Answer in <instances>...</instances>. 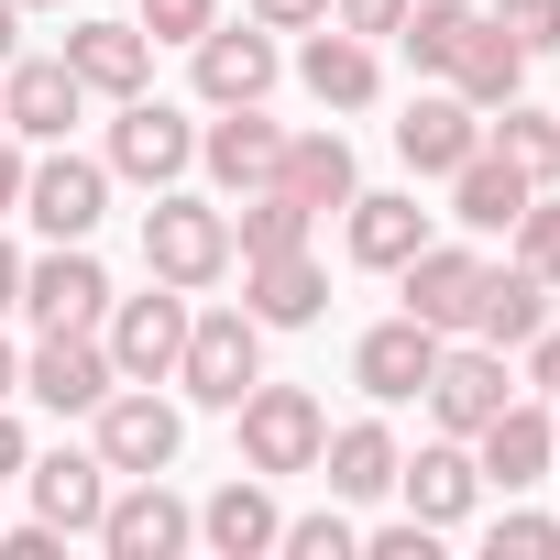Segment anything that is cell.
Returning a JSON list of instances; mask_svg holds the SVG:
<instances>
[{
    "label": "cell",
    "mask_w": 560,
    "mask_h": 560,
    "mask_svg": "<svg viewBox=\"0 0 560 560\" xmlns=\"http://www.w3.org/2000/svg\"><path fill=\"white\" fill-rule=\"evenodd\" d=\"M110 385H121V374H110V341H89V330H45L34 363H23V396H45L56 418H89Z\"/></svg>",
    "instance_id": "10"
},
{
    "label": "cell",
    "mask_w": 560,
    "mask_h": 560,
    "mask_svg": "<svg viewBox=\"0 0 560 560\" xmlns=\"http://www.w3.org/2000/svg\"><path fill=\"white\" fill-rule=\"evenodd\" d=\"M494 23H505L527 56H549V45H560V0H494Z\"/></svg>",
    "instance_id": "37"
},
{
    "label": "cell",
    "mask_w": 560,
    "mask_h": 560,
    "mask_svg": "<svg viewBox=\"0 0 560 560\" xmlns=\"http://www.w3.org/2000/svg\"><path fill=\"white\" fill-rule=\"evenodd\" d=\"M78 110H89V89H78L67 56H34V67H12V89H0V132L12 143H67Z\"/></svg>",
    "instance_id": "13"
},
{
    "label": "cell",
    "mask_w": 560,
    "mask_h": 560,
    "mask_svg": "<svg viewBox=\"0 0 560 560\" xmlns=\"http://www.w3.org/2000/svg\"><path fill=\"white\" fill-rule=\"evenodd\" d=\"M429 538H440L429 516H396V527H374L363 549H374V560H429Z\"/></svg>",
    "instance_id": "39"
},
{
    "label": "cell",
    "mask_w": 560,
    "mask_h": 560,
    "mask_svg": "<svg viewBox=\"0 0 560 560\" xmlns=\"http://www.w3.org/2000/svg\"><path fill=\"white\" fill-rule=\"evenodd\" d=\"M527 374H538V385L560 396V330H538V341H527Z\"/></svg>",
    "instance_id": "43"
},
{
    "label": "cell",
    "mask_w": 560,
    "mask_h": 560,
    "mask_svg": "<svg viewBox=\"0 0 560 560\" xmlns=\"http://www.w3.org/2000/svg\"><path fill=\"white\" fill-rule=\"evenodd\" d=\"M549 330V308H538V275L516 264V275H494L483 264V298H472V341H494V352H527Z\"/></svg>",
    "instance_id": "27"
},
{
    "label": "cell",
    "mask_w": 560,
    "mask_h": 560,
    "mask_svg": "<svg viewBox=\"0 0 560 560\" xmlns=\"http://www.w3.org/2000/svg\"><path fill=\"white\" fill-rule=\"evenodd\" d=\"M209 23H220V0H143V34L154 45H198Z\"/></svg>",
    "instance_id": "36"
},
{
    "label": "cell",
    "mask_w": 560,
    "mask_h": 560,
    "mask_svg": "<svg viewBox=\"0 0 560 560\" xmlns=\"http://www.w3.org/2000/svg\"><path fill=\"white\" fill-rule=\"evenodd\" d=\"M472 34H483V12H472V0H407V23H396V45H407L429 78H451Z\"/></svg>",
    "instance_id": "31"
},
{
    "label": "cell",
    "mask_w": 560,
    "mask_h": 560,
    "mask_svg": "<svg viewBox=\"0 0 560 560\" xmlns=\"http://www.w3.org/2000/svg\"><path fill=\"white\" fill-rule=\"evenodd\" d=\"M549 549H560V527H549V516H527V505H516V516H494V560H549Z\"/></svg>",
    "instance_id": "38"
},
{
    "label": "cell",
    "mask_w": 560,
    "mask_h": 560,
    "mask_svg": "<svg viewBox=\"0 0 560 560\" xmlns=\"http://www.w3.org/2000/svg\"><path fill=\"white\" fill-rule=\"evenodd\" d=\"M231 242H242V264H253V253H298V242H308V209H298L287 187H253L242 220H231Z\"/></svg>",
    "instance_id": "33"
},
{
    "label": "cell",
    "mask_w": 560,
    "mask_h": 560,
    "mask_svg": "<svg viewBox=\"0 0 560 560\" xmlns=\"http://www.w3.org/2000/svg\"><path fill=\"white\" fill-rule=\"evenodd\" d=\"M23 209H34V231L89 242L100 209H110V165H89V154H45V165H23Z\"/></svg>",
    "instance_id": "9"
},
{
    "label": "cell",
    "mask_w": 560,
    "mask_h": 560,
    "mask_svg": "<svg viewBox=\"0 0 560 560\" xmlns=\"http://www.w3.org/2000/svg\"><path fill=\"white\" fill-rule=\"evenodd\" d=\"M472 143H483V110H472L462 89H440V100H407V121H396V154H407L418 176H451Z\"/></svg>",
    "instance_id": "18"
},
{
    "label": "cell",
    "mask_w": 560,
    "mask_h": 560,
    "mask_svg": "<svg viewBox=\"0 0 560 560\" xmlns=\"http://www.w3.org/2000/svg\"><path fill=\"white\" fill-rule=\"evenodd\" d=\"M34 462V440H23V418H12V396H0V472H23Z\"/></svg>",
    "instance_id": "42"
},
{
    "label": "cell",
    "mask_w": 560,
    "mask_h": 560,
    "mask_svg": "<svg viewBox=\"0 0 560 560\" xmlns=\"http://www.w3.org/2000/svg\"><path fill=\"white\" fill-rule=\"evenodd\" d=\"M143 264L165 275V287H220L231 275V209H209V198H154L143 209Z\"/></svg>",
    "instance_id": "3"
},
{
    "label": "cell",
    "mask_w": 560,
    "mask_h": 560,
    "mask_svg": "<svg viewBox=\"0 0 560 560\" xmlns=\"http://www.w3.org/2000/svg\"><path fill=\"white\" fill-rule=\"evenodd\" d=\"M275 527H287V516H275V494H264V472H231L209 505H198V538L220 549V560H253V549H275Z\"/></svg>",
    "instance_id": "25"
},
{
    "label": "cell",
    "mask_w": 560,
    "mask_h": 560,
    "mask_svg": "<svg viewBox=\"0 0 560 560\" xmlns=\"http://www.w3.org/2000/svg\"><path fill=\"white\" fill-rule=\"evenodd\" d=\"M549 451H560V429H549V407H494L483 429H472V462H483V483H505V494H527L538 472H549Z\"/></svg>",
    "instance_id": "15"
},
{
    "label": "cell",
    "mask_w": 560,
    "mask_h": 560,
    "mask_svg": "<svg viewBox=\"0 0 560 560\" xmlns=\"http://www.w3.org/2000/svg\"><path fill=\"white\" fill-rule=\"evenodd\" d=\"M275 549H287V560H352V549H363V527L330 505V516H287V527H275Z\"/></svg>",
    "instance_id": "34"
},
{
    "label": "cell",
    "mask_w": 560,
    "mask_h": 560,
    "mask_svg": "<svg viewBox=\"0 0 560 560\" xmlns=\"http://www.w3.org/2000/svg\"><path fill=\"white\" fill-rule=\"evenodd\" d=\"M549 429H560V396H549Z\"/></svg>",
    "instance_id": "48"
},
{
    "label": "cell",
    "mask_w": 560,
    "mask_h": 560,
    "mask_svg": "<svg viewBox=\"0 0 560 560\" xmlns=\"http://www.w3.org/2000/svg\"><path fill=\"white\" fill-rule=\"evenodd\" d=\"M396 462H407V451H396L374 418H352V429H330V440H319V472H330V494H341V505L396 494Z\"/></svg>",
    "instance_id": "26"
},
{
    "label": "cell",
    "mask_w": 560,
    "mask_h": 560,
    "mask_svg": "<svg viewBox=\"0 0 560 560\" xmlns=\"http://www.w3.org/2000/svg\"><path fill=\"white\" fill-rule=\"evenodd\" d=\"M242 308H253L264 330H308V319L330 308V275L308 264V242H298V253H253V275H242Z\"/></svg>",
    "instance_id": "16"
},
{
    "label": "cell",
    "mask_w": 560,
    "mask_h": 560,
    "mask_svg": "<svg viewBox=\"0 0 560 560\" xmlns=\"http://www.w3.org/2000/svg\"><path fill=\"white\" fill-rule=\"evenodd\" d=\"M527 198H538V187H527L494 143H472V154L451 165V220H462V231H516V209H527Z\"/></svg>",
    "instance_id": "23"
},
{
    "label": "cell",
    "mask_w": 560,
    "mask_h": 560,
    "mask_svg": "<svg viewBox=\"0 0 560 560\" xmlns=\"http://www.w3.org/2000/svg\"><path fill=\"white\" fill-rule=\"evenodd\" d=\"M198 154H209V176H220L231 198H253V187H275V154H287V132L264 121V100H242L231 121H209V143H198Z\"/></svg>",
    "instance_id": "21"
},
{
    "label": "cell",
    "mask_w": 560,
    "mask_h": 560,
    "mask_svg": "<svg viewBox=\"0 0 560 560\" xmlns=\"http://www.w3.org/2000/svg\"><path fill=\"white\" fill-rule=\"evenodd\" d=\"M0 67H12V0H0Z\"/></svg>",
    "instance_id": "47"
},
{
    "label": "cell",
    "mask_w": 560,
    "mask_h": 560,
    "mask_svg": "<svg viewBox=\"0 0 560 560\" xmlns=\"http://www.w3.org/2000/svg\"><path fill=\"white\" fill-rule=\"evenodd\" d=\"M0 308H23V253L0 242Z\"/></svg>",
    "instance_id": "45"
},
{
    "label": "cell",
    "mask_w": 560,
    "mask_h": 560,
    "mask_svg": "<svg viewBox=\"0 0 560 560\" xmlns=\"http://www.w3.org/2000/svg\"><path fill=\"white\" fill-rule=\"evenodd\" d=\"M198 165V132L165 110V100H121V121H110V176H143V187H176Z\"/></svg>",
    "instance_id": "12"
},
{
    "label": "cell",
    "mask_w": 560,
    "mask_h": 560,
    "mask_svg": "<svg viewBox=\"0 0 560 560\" xmlns=\"http://www.w3.org/2000/svg\"><path fill=\"white\" fill-rule=\"evenodd\" d=\"M12 12H34V0H12Z\"/></svg>",
    "instance_id": "49"
},
{
    "label": "cell",
    "mask_w": 560,
    "mask_h": 560,
    "mask_svg": "<svg viewBox=\"0 0 560 560\" xmlns=\"http://www.w3.org/2000/svg\"><path fill=\"white\" fill-rule=\"evenodd\" d=\"M23 472H34V516H45V527H67V538L100 527V505H110V462H100V451H45V462H23Z\"/></svg>",
    "instance_id": "19"
},
{
    "label": "cell",
    "mask_w": 560,
    "mask_h": 560,
    "mask_svg": "<svg viewBox=\"0 0 560 560\" xmlns=\"http://www.w3.org/2000/svg\"><path fill=\"white\" fill-rule=\"evenodd\" d=\"M23 308H34L45 330H100V319H110V275H100V253H89V242H56L45 264H23Z\"/></svg>",
    "instance_id": "8"
},
{
    "label": "cell",
    "mask_w": 560,
    "mask_h": 560,
    "mask_svg": "<svg viewBox=\"0 0 560 560\" xmlns=\"http://www.w3.org/2000/svg\"><path fill=\"white\" fill-rule=\"evenodd\" d=\"M0 209H23V154H12V132H0Z\"/></svg>",
    "instance_id": "44"
},
{
    "label": "cell",
    "mask_w": 560,
    "mask_h": 560,
    "mask_svg": "<svg viewBox=\"0 0 560 560\" xmlns=\"http://www.w3.org/2000/svg\"><path fill=\"white\" fill-rule=\"evenodd\" d=\"M516 264L538 275V287H560V198H527L516 209Z\"/></svg>",
    "instance_id": "35"
},
{
    "label": "cell",
    "mask_w": 560,
    "mask_h": 560,
    "mask_svg": "<svg viewBox=\"0 0 560 560\" xmlns=\"http://www.w3.org/2000/svg\"><path fill=\"white\" fill-rule=\"evenodd\" d=\"M275 89V34H198V100L209 110H242V100H264Z\"/></svg>",
    "instance_id": "22"
},
{
    "label": "cell",
    "mask_w": 560,
    "mask_h": 560,
    "mask_svg": "<svg viewBox=\"0 0 560 560\" xmlns=\"http://www.w3.org/2000/svg\"><path fill=\"white\" fill-rule=\"evenodd\" d=\"M89 538H100L110 560H176V549L198 538V505H176V494H165V472H132V494H110Z\"/></svg>",
    "instance_id": "5"
},
{
    "label": "cell",
    "mask_w": 560,
    "mask_h": 560,
    "mask_svg": "<svg viewBox=\"0 0 560 560\" xmlns=\"http://www.w3.org/2000/svg\"><path fill=\"white\" fill-rule=\"evenodd\" d=\"M176 385H187L198 407H242V396L264 385V319H253V308H187Z\"/></svg>",
    "instance_id": "1"
},
{
    "label": "cell",
    "mask_w": 560,
    "mask_h": 560,
    "mask_svg": "<svg viewBox=\"0 0 560 560\" xmlns=\"http://www.w3.org/2000/svg\"><path fill=\"white\" fill-rule=\"evenodd\" d=\"M89 418H100V462H110V472H165L176 440H187V418H176L154 385H110Z\"/></svg>",
    "instance_id": "6"
},
{
    "label": "cell",
    "mask_w": 560,
    "mask_h": 560,
    "mask_svg": "<svg viewBox=\"0 0 560 560\" xmlns=\"http://www.w3.org/2000/svg\"><path fill=\"white\" fill-rule=\"evenodd\" d=\"M253 23L264 34H308V23H330V0H253Z\"/></svg>",
    "instance_id": "41"
},
{
    "label": "cell",
    "mask_w": 560,
    "mask_h": 560,
    "mask_svg": "<svg viewBox=\"0 0 560 560\" xmlns=\"http://www.w3.org/2000/svg\"><path fill=\"white\" fill-rule=\"evenodd\" d=\"M275 187H287L308 220H319V209H352V143H341V132H287Z\"/></svg>",
    "instance_id": "24"
},
{
    "label": "cell",
    "mask_w": 560,
    "mask_h": 560,
    "mask_svg": "<svg viewBox=\"0 0 560 560\" xmlns=\"http://www.w3.org/2000/svg\"><path fill=\"white\" fill-rule=\"evenodd\" d=\"M330 12H341V34H363V45H374V34H396V23H407V0H330Z\"/></svg>",
    "instance_id": "40"
},
{
    "label": "cell",
    "mask_w": 560,
    "mask_h": 560,
    "mask_svg": "<svg viewBox=\"0 0 560 560\" xmlns=\"http://www.w3.org/2000/svg\"><path fill=\"white\" fill-rule=\"evenodd\" d=\"M451 89H462L472 110H505V100L527 89V45H516V34H505L494 12H483V34L462 45V67H451Z\"/></svg>",
    "instance_id": "29"
},
{
    "label": "cell",
    "mask_w": 560,
    "mask_h": 560,
    "mask_svg": "<svg viewBox=\"0 0 560 560\" xmlns=\"http://www.w3.org/2000/svg\"><path fill=\"white\" fill-rule=\"evenodd\" d=\"M429 363H440V330L429 319H385V330H363V352H352V374H363V396H385V407H407L418 385H429Z\"/></svg>",
    "instance_id": "17"
},
{
    "label": "cell",
    "mask_w": 560,
    "mask_h": 560,
    "mask_svg": "<svg viewBox=\"0 0 560 560\" xmlns=\"http://www.w3.org/2000/svg\"><path fill=\"white\" fill-rule=\"evenodd\" d=\"M418 242H429V209H418V198H363V187H352V264L396 275Z\"/></svg>",
    "instance_id": "30"
},
{
    "label": "cell",
    "mask_w": 560,
    "mask_h": 560,
    "mask_svg": "<svg viewBox=\"0 0 560 560\" xmlns=\"http://www.w3.org/2000/svg\"><path fill=\"white\" fill-rule=\"evenodd\" d=\"M494 154H505L527 187H549V176H560V121H549V110H527V100H505V121H494Z\"/></svg>",
    "instance_id": "32"
},
{
    "label": "cell",
    "mask_w": 560,
    "mask_h": 560,
    "mask_svg": "<svg viewBox=\"0 0 560 560\" xmlns=\"http://www.w3.org/2000/svg\"><path fill=\"white\" fill-rule=\"evenodd\" d=\"M0 396H23V352L12 341H0Z\"/></svg>",
    "instance_id": "46"
},
{
    "label": "cell",
    "mask_w": 560,
    "mask_h": 560,
    "mask_svg": "<svg viewBox=\"0 0 560 560\" xmlns=\"http://www.w3.org/2000/svg\"><path fill=\"white\" fill-rule=\"evenodd\" d=\"M396 483H407V516L462 527V516H472V494H483V462H472L462 440H429L418 462H396Z\"/></svg>",
    "instance_id": "20"
},
{
    "label": "cell",
    "mask_w": 560,
    "mask_h": 560,
    "mask_svg": "<svg viewBox=\"0 0 560 560\" xmlns=\"http://www.w3.org/2000/svg\"><path fill=\"white\" fill-rule=\"evenodd\" d=\"M67 67H78L89 100H143L154 34H143V23H67Z\"/></svg>",
    "instance_id": "14"
},
{
    "label": "cell",
    "mask_w": 560,
    "mask_h": 560,
    "mask_svg": "<svg viewBox=\"0 0 560 560\" xmlns=\"http://www.w3.org/2000/svg\"><path fill=\"white\" fill-rule=\"evenodd\" d=\"M242 472H319V440H330V418H319V396L308 385H253L242 407Z\"/></svg>",
    "instance_id": "2"
},
{
    "label": "cell",
    "mask_w": 560,
    "mask_h": 560,
    "mask_svg": "<svg viewBox=\"0 0 560 560\" xmlns=\"http://www.w3.org/2000/svg\"><path fill=\"white\" fill-rule=\"evenodd\" d=\"M396 275H407V319H429L440 341H451V330H472V298H483V253H462V242H418Z\"/></svg>",
    "instance_id": "11"
},
{
    "label": "cell",
    "mask_w": 560,
    "mask_h": 560,
    "mask_svg": "<svg viewBox=\"0 0 560 560\" xmlns=\"http://www.w3.org/2000/svg\"><path fill=\"white\" fill-rule=\"evenodd\" d=\"M298 78H308V89H319L330 110H363V100L385 89V67H374V45H363V34H308Z\"/></svg>",
    "instance_id": "28"
},
{
    "label": "cell",
    "mask_w": 560,
    "mask_h": 560,
    "mask_svg": "<svg viewBox=\"0 0 560 560\" xmlns=\"http://www.w3.org/2000/svg\"><path fill=\"white\" fill-rule=\"evenodd\" d=\"M418 396L440 407V429H451V440H472V429L516 396V374H505V352H494V341H462V352L440 341V363H429V385H418Z\"/></svg>",
    "instance_id": "7"
},
{
    "label": "cell",
    "mask_w": 560,
    "mask_h": 560,
    "mask_svg": "<svg viewBox=\"0 0 560 560\" xmlns=\"http://www.w3.org/2000/svg\"><path fill=\"white\" fill-rule=\"evenodd\" d=\"M176 352H187V287L154 275V298H110V374L121 385H165Z\"/></svg>",
    "instance_id": "4"
}]
</instances>
